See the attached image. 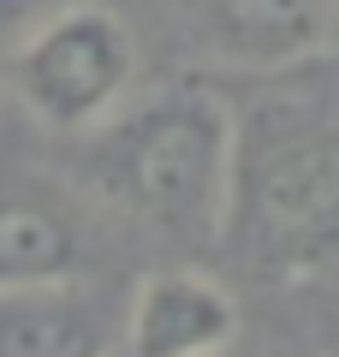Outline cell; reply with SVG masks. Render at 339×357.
I'll return each instance as SVG.
<instances>
[{"instance_id": "1", "label": "cell", "mask_w": 339, "mask_h": 357, "mask_svg": "<svg viewBox=\"0 0 339 357\" xmlns=\"http://www.w3.org/2000/svg\"><path fill=\"white\" fill-rule=\"evenodd\" d=\"M232 155H239V114L197 84L126 102L89 131L96 191L173 244L220 238L232 203Z\"/></svg>"}, {"instance_id": "2", "label": "cell", "mask_w": 339, "mask_h": 357, "mask_svg": "<svg viewBox=\"0 0 339 357\" xmlns=\"http://www.w3.org/2000/svg\"><path fill=\"white\" fill-rule=\"evenodd\" d=\"M220 244L256 280H303L339 262V119L298 96L239 114Z\"/></svg>"}, {"instance_id": "3", "label": "cell", "mask_w": 339, "mask_h": 357, "mask_svg": "<svg viewBox=\"0 0 339 357\" xmlns=\"http://www.w3.org/2000/svg\"><path fill=\"white\" fill-rule=\"evenodd\" d=\"M137 42L107 6H54L6 60V89L48 131H96L131 102Z\"/></svg>"}, {"instance_id": "4", "label": "cell", "mask_w": 339, "mask_h": 357, "mask_svg": "<svg viewBox=\"0 0 339 357\" xmlns=\"http://www.w3.org/2000/svg\"><path fill=\"white\" fill-rule=\"evenodd\" d=\"M89 220L54 173L0 161V286L84 274Z\"/></svg>"}, {"instance_id": "5", "label": "cell", "mask_w": 339, "mask_h": 357, "mask_svg": "<svg viewBox=\"0 0 339 357\" xmlns=\"http://www.w3.org/2000/svg\"><path fill=\"white\" fill-rule=\"evenodd\" d=\"M126 321L84 274L0 286V357H113Z\"/></svg>"}, {"instance_id": "6", "label": "cell", "mask_w": 339, "mask_h": 357, "mask_svg": "<svg viewBox=\"0 0 339 357\" xmlns=\"http://www.w3.org/2000/svg\"><path fill=\"white\" fill-rule=\"evenodd\" d=\"M226 345H239V304L209 274H155L126 310L131 357H220Z\"/></svg>"}, {"instance_id": "7", "label": "cell", "mask_w": 339, "mask_h": 357, "mask_svg": "<svg viewBox=\"0 0 339 357\" xmlns=\"http://www.w3.org/2000/svg\"><path fill=\"white\" fill-rule=\"evenodd\" d=\"M54 6H60V0H0V66L24 48V36L54 13Z\"/></svg>"}, {"instance_id": "8", "label": "cell", "mask_w": 339, "mask_h": 357, "mask_svg": "<svg viewBox=\"0 0 339 357\" xmlns=\"http://www.w3.org/2000/svg\"><path fill=\"white\" fill-rule=\"evenodd\" d=\"M220 357H262V351H232V345H226V351Z\"/></svg>"}, {"instance_id": "9", "label": "cell", "mask_w": 339, "mask_h": 357, "mask_svg": "<svg viewBox=\"0 0 339 357\" xmlns=\"http://www.w3.org/2000/svg\"><path fill=\"white\" fill-rule=\"evenodd\" d=\"M333 42H339V13H333Z\"/></svg>"}]
</instances>
